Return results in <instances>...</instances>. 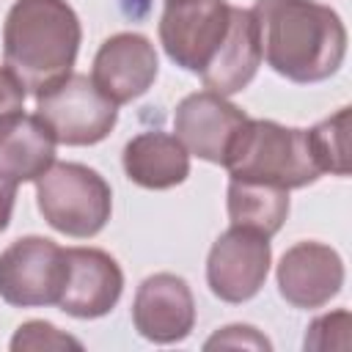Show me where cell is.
<instances>
[{"label": "cell", "mask_w": 352, "mask_h": 352, "mask_svg": "<svg viewBox=\"0 0 352 352\" xmlns=\"http://www.w3.org/2000/svg\"><path fill=\"white\" fill-rule=\"evenodd\" d=\"M261 58L294 82H319L338 72L346 52L341 16L314 0H256L250 8Z\"/></svg>", "instance_id": "cell-1"}, {"label": "cell", "mask_w": 352, "mask_h": 352, "mask_svg": "<svg viewBox=\"0 0 352 352\" xmlns=\"http://www.w3.org/2000/svg\"><path fill=\"white\" fill-rule=\"evenodd\" d=\"M80 19L66 0H16L3 25L6 69L25 91L41 94L72 74Z\"/></svg>", "instance_id": "cell-2"}, {"label": "cell", "mask_w": 352, "mask_h": 352, "mask_svg": "<svg viewBox=\"0 0 352 352\" xmlns=\"http://www.w3.org/2000/svg\"><path fill=\"white\" fill-rule=\"evenodd\" d=\"M223 165L231 179L261 182L283 190L305 187L322 173L311 151L308 132L256 118H248L236 129Z\"/></svg>", "instance_id": "cell-3"}, {"label": "cell", "mask_w": 352, "mask_h": 352, "mask_svg": "<svg viewBox=\"0 0 352 352\" xmlns=\"http://www.w3.org/2000/svg\"><path fill=\"white\" fill-rule=\"evenodd\" d=\"M36 198L44 220L55 231L77 239L99 234L113 209L107 182L77 162L50 165L36 179Z\"/></svg>", "instance_id": "cell-4"}, {"label": "cell", "mask_w": 352, "mask_h": 352, "mask_svg": "<svg viewBox=\"0 0 352 352\" xmlns=\"http://www.w3.org/2000/svg\"><path fill=\"white\" fill-rule=\"evenodd\" d=\"M118 104L110 102L85 74H66L41 94H36V116L58 143L91 146L116 126Z\"/></svg>", "instance_id": "cell-5"}, {"label": "cell", "mask_w": 352, "mask_h": 352, "mask_svg": "<svg viewBox=\"0 0 352 352\" xmlns=\"http://www.w3.org/2000/svg\"><path fill=\"white\" fill-rule=\"evenodd\" d=\"M231 11L234 6L226 0H168L160 22V41L168 58L201 74L228 36Z\"/></svg>", "instance_id": "cell-6"}, {"label": "cell", "mask_w": 352, "mask_h": 352, "mask_svg": "<svg viewBox=\"0 0 352 352\" xmlns=\"http://www.w3.org/2000/svg\"><path fill=\"white\" fill-rule=\"evenodd\" d=\"M66 280V248L25 236L0 253V297L16 308L55 305Z\"/></svg>", "instance_id": "cell-7"}, {"label": "cell", "mask_w": 352, "mask_h": 352, "mask_svg": "<svg viewBox=\"0 0 352 352\" xmlns=\"http://www.w3.org/2000/svg\"><path fill=\"white\" fill-rule=\"evenodd\" d=\"M270 236L231 226L209 250L206 280L214 297L245 302L258 294L270 272Z\"/></svg>", "instance_id": "cell-8"}, {"label": "cell", "mask_w": 352, "mask_h": 352, "mask_svg": "<svg viewBox=\"0 0 352 352\" xmlns=\"http://www.w3.org/2000/svg\"><path fill=\"white\" fill-rule=\"evenodd\" d=\"M124 289L121 267L96 248H66V280L58 308L77 319H96L113 311Z\"/></svg>", "instance_id": "cell-9"}, {"label": "cell", "mask_w": 352, "mask_h": 352, "mask_svg": "<svg viewBox=\"0 0 352 352\" xmlns=\"http://www.w3.org/2000/svg\"><path fill=\"white\" fill-rule=\"evenodd\" d=\"M245 121L248 116L231 102H226L220 94L201 91L179 102L173 116V132L176 140L187 148V154L223 165L226 151Z\"/></svg>", "instance_id": "cell-10"}, {"label": "cell", "mask_w": 352, "mask_h": 352, "mask_svg": "<svg viewBox=\"0 0 352 352\" xmlns=\"http://www.w3.org/2000/svg\"><path fill=\"white\" fill-rule=\"evenodd\" d=\"M132 322L143 338L157 344L187 338L195 324V302L190 286L170 272L146 278L135 294Z\"/></svg>", "instance_id": "cell-11"}, {"label": "cell", "mask_w": 352, "mask_h": 352, "mask_svg": "<svg viewBox=\"0 0 352 352\" xmlns=\"http://www.w3.org/2000/svg\"><path fill=\"white\" fill-rule=\"evenodd\" d=\"M157 77V52L146 36L118 33L107 38L94 58V85L116 104L132 102L148 91Z\"/></svg>", "instance_id": "cell-12"}, {"label": "cell", "mask_w": 352, "mask_h": 352, "mask_svg": "<svg viewBox=\"0 0 352 352\" xmlns=\"http://www.w3.org/2000/svg\"><path fill=\"white\" fill-rule=\"evenodd\" d=\"M344 283L341 256L322 242L289 248L278 264V289L294 308H319L338 294Z\"/></svg>", "instance_id": "cell-13"}, {"label": "cell", "mask_w": 352, "mask_h": 352, "mask_svg": "<svg viewBox=\"0 0 352 352\" xmlns=\"http://www.w3.org/2000/svg\"><path fill=\"white\" fill-rule=\"evenodd\" d=\"M55 138L38 116L22 110L0 121V179L36 182L55 162Z\"/></svg>", "instance_id": "cell-14"}, {"label": "cell", "mask_w": 352, "mask_h": 352, "mask_svg": "<svg viewBox=\"0 0 352 352\" xmlns=\"http://www.w3.org/2000/svg\"><path fill=\"white\" fill-rule=\"evenodd\" d=\"M258 63H261V44H258L253 11L234 8L228 36L220 52L214 55V60L201 72V80L209 91L228 96V94L242 91L256 77Z\"/></svg>", "instance_id": "cell-15"}, {"label": "cell", "mask_w": 352, "mask_h": 352, "mask_svg": "<svg viewBox=\"0 0 352 352\" xmlns=\"http://www.w3.org/2000/svg\"><path fill=\"white\" fill-rule=\"evenodd\" d=\"M124 170L126 176L148 190H168L187 179L190 154L176 140V135L165 132H143L132 138L124 148Z\"/></svg>", "instance_id": "cell-16"}, {"label": "cell", "mask_w": 352, "mask_h": 352, "mask_svg": "<svg viewBox=\"0 0 352 352\" xmlns=\"http://www.w3.org/2000/svg\"><path fill=\"white\" fill-rule=\"evenodd\" d=\"M289 214V192L283 187L231 179L228 184V217L231 226L272 236Z\"/></svg>", "instance_id": "cell-17"}, {"label": "cell", "mask_w": 352, "mask_h": 352, "mask_svg": "<svg viewBox=\"0 0 352 352\" xmlns=\"http://www.w3.org/2000/svg\"><path fill=\"white\" fill-rule=\"evenodd\" d=\"M308 143L322 173L330 170L336 176H346L349 173V107H341L336 116L308 129Z\"/></svg>", "instance_id": "cell-18"}, {"label": "cell", "mask_w": 352, "mask_h": 352, "mask_svg": "<svg viewBox=\"0 0 352 352\" xmlns=\"http://www.w3.org/2000/svg\"><path fill=\"white\" fill-rule=\"evenodd\" d=\"M82 344L66 333H60L55 324L50 322H25L16 336L11 338V349L14 352H25V349H80Z\"/></svg>", "instance_id": "cell-19"}, {"label": "cell", "mask_w": 352, "mask_h": 352, "mask_svg": "<svg viewBox=\"0 0 352 352\" xmlns=\"http://www.w3.org/2000/svg\"><path fill=\"white\" fill-rule=\"evenodd\" d=\"M349 330H352V319L346 311L327 314L311 324L305 336V349H346Z\"/></svg>", "instance_id": "cell-20"}, {"label": "cell", "mask_w": 352, "mask_h": 352, "mask_svg": "<svg viewBox=\"0 0 352 352\" xmlns=\"http://www.w3.org/2000/svg\"><path fill=\"white\" fill-rule=\"evenodd\" d=\"M214 346H250V349H270V341L264 336H258L253 327L248 324H231V327H223L220 333H214L209 341H206V349H214Z\"/></svg>", "instance_id": "cell-21"}, {"label": "cell", "mask_w": 352, "mask_h": 352, "mask_svg": "<svg viewBox=\"0 0 352 352\" xmlns=\"http://www.w3.org/2000/svg\"><path fill=\"white\" fill-rule=\"evenodd\" d=\"M22 102H25V88L22 82L8 72V69H0V121L6 116H14L22 110Z\"/></svg>", "instance_id": "cell-22"}, {"label": "cell", "mask_w": 352, "mask_h": 352, "mask_svg": "<svg viewBox=\"0 0 352 352\" xmlns=\"http://www.w3.org/2000/svg\"><path fill=\"white\" fill-rule=\"evenodd\" d=\"M14 195H16V184L8 179H0V231L8 226L11 220V209H14Z\"/></svg>", "instance_id": "cell-23"}]
</instances>
